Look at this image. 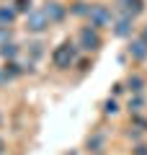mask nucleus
I'll list each match as a JSON object with an SVG mask.
<instances>
[{"instance_id":"nucleus-1","label":"nucleus","mask_w":147,"mask_h":155,"mask_svg":"<svg viewBox=\"0 0 147 155\" xmlns=\"http://www.w3.org/2000/svg\"><path fill=\"white\" fill-rule=\"evenodd\" d=\"M83 41H85V44H98V39L93 36L90 31H83Z\"/></svg>"},{"instance_id":"nucleus-2","label":"nucleus","mask_w":147,"mask_h":155,"mask_svg":"<svg viewBox=\"0 0 147 155\" xmlns=\"http://www.w3.org/2000/svg\"><path fill=\"white\" fill-rule=\"evenodd\" d=\"M3 147H5V145H3V140H0V155H3Z\"/></svg>"}]
</instances>
